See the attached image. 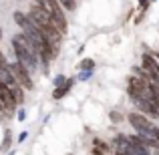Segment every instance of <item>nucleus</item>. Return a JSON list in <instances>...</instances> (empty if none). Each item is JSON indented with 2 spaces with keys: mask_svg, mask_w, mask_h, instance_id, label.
<instances>
[{
  "mask_svg": "<svg viewBox=\"0 0 159 155\" xmlns=\"http://www.w3.org/2000/svg\"><path fill=\"white\" fill-rule=\"evenodd\" d=\"M70 85H73V81H69V85H65V87H54V91H52V99H62L66 93H69V89H70Z\"/></svg>",
  "mask_w": 159,
  "mask_h": 155,
  "instance_id": "obj_9",
  "label": "nucleus"
},
{
  "mask_svg": "<svg viewBox=\"0 0 159 155\" xmlns=\"http://www.w3.org/2000/svg\"><path fill=\"white\" fill-rule=\"evenodd\" d=\"M28 16H30L32 22L39 24L40 28H47V26H51V24H52V20H51V12H48L47 8H43V6H39V4H34V2L30 4Z\"/></svg>",
  "mask_w": 159,
  "mask_h": 155,
  "instance_id": "obj_4",
  "label": "nucleus"
},
{
  "mask_svg": "<svg viewBox=\"0 0 159 155\" xmlns=\"http://www.w3.org/2000/svg\"><path fill=\"white\" fill-rule=\"evenodd\" d=\"M129 145H131V149L137 155H151V147H147V145L139 139L137 133H135V135H129Z\"/></svg>",
  "mask_w": 159,
  "mask_h": 155,
  "instance_id": "obj_7",
  "label": "nucleus"
},
{
  "mask_svg": "<svg viewBox=\"0 0 159 155\" xmlns=\"http://www.w3.org/2000/svg\"><path fill=\"white\" fill-rule=\"evenodd\" d=\"M0 40H2V26H0Z\"/></svg>",
  "mask_w": 159,
  "mask_h": 155,
  "instance_id": "obj_18",
  "label": "nucleus"
},
{
  "mask_svg": "<svg viewBox=\"0 0 159 155\" xmlns=\"http://www.w3.org/2000/svg\"><path fill=\"white\" fill-rule=\"evenodd\" d=\"M12 51H14L16 61L20 62L22 66H26L28 71H36L39 66V52H36V47L30 43L26 34H14L12 36Z\"/></svg>",
  "mask_w": 159,
  "mask_h": 155,
  "instance_id": "obj_1",
  "label": "nucleus"
},
{
  "mask_svg": "<svg viewBox=\"0 0 159 155\" xmlns=\"http://www.w3.org/2000/svg\"><path fill=\"white\" fill-rule=\"evenodd\" d=\"M109 119L115 121V123H119V121H121V113L119 111H111V113H109Z\"/></svg>",
  "mask_w": 159,
  "mask_h": 155,
  "instance_id": "obj_15",
  "label": "nucleus"
},
{
  "mask_svg": "<svg viewBox=\"0 0 159 155\" xmlns=\"http://www.w3.org/2000/svg\"><path fill=\"white\" fill-rule=\"evenodd\" d=\"M157 141H159V127H157Z\"/></svg>",
  "mask_w": 159,
  "mask_h": 155,
  "instance_id": "obj_19",
  "label": "nucleus"
},
{
  "mask_svg": "<svg viewBox=\"0 0 159 155\" xmlns=\"http://www.w3.org/2000/svg\"><path fill=\"white\" fill-rule=\"evenodd\" d=\"M24 117H26V113H24V111H20V113H18V121H22Z\"/></svg>",
  "mask_w": 159,
  "mask_h": 155,
  "instance_id": "obj_17",
  "label": "nucleus"
},
{
  "mask_svg": "<svg viewBox=\"0 0 159 155\" xmlns=\"http://www.w3.org/2000/svg\"><path fill=\"white\" fill-rule=\"evenodd\" d=\"M91 75H93V71H81L77 79H79V81H87V79H89Z\"/></svg>",
  "mask_w": 159,
  "mask_h": 155,
  "instance_id": "obj_14",
  "label": "nucleus"
},
{
  "mask_svg": "<svg viewBox=\"0 0 159 155\" xmlns=\"http://www.w3.org/2000/svg\"><path fill=\"white\" fill-rule=\"evenodd\" d=\"M8 65H10V62H8L6 61V57H4V52L2 51H0V71H2V69H6V66Z\"/></svg>",
  "mask_w": 159,
  "mask_h": 155,
  "instance_id": "obj_16",
  "label": "nucleus"
},
{
  "mask_svg": "<svg viewBox=\"0 0 159 155\" xmlns=\"http://www.w3.org/2000/svg\"><path fill=\"white\" fill-rule=\"evenodd\" d=\"M95 69V61L93 58H83L81 61V71H93Z\"/></svg>",
  "mask_w": 159,
  "mask_h": 155,
  "instance_id": "obj_11",
  "label": "nucleus"
},
{
  "mask_svg": "<svg viewBox=\"0 0 159 155\" xmlns=\"http://www.w3.org/2000/svg\"><path fill=\"white\" fill-rule=\"evenodd\" d=\"M65 85H69L66 77L65 75H57V77H54V87H65Z\"/></svg>",
  "mask_w": 159,
  "mask_h": 155,
  "instance_id": "obj_12",
  "label": "nucleus"
},
{
  "mask_svg": "<svg viewBox=\"0 0 159 155\" xmlns=\"http://www.w3.org/2000/svg\"><path fill=\"white\" fill-rule=\"evenodd\" d=\"M51 20H52V26L57 28L61 34H66L69 22H66V16H65V12H62V8H58V10L51 12Z\"/></svg>",
  "mask_w": 159,
  "mask_h": 155,
  "instance_id": "obj_6",
  "label": "nucleus"
},
{
  "mask_svg": "<svg viewBox=\"0 0 159 155\" xmlns=\"http://www.w3.org/2000/svg\"><path fill=\"white\" fill-rule=\"evenodd\" d=\"M8 147H10V131H6V137H4V143L0 145V149H2V151H6Z\"/></svg>",
  "mask_w": 159,
  "mask_h": 155,
  "instance_id": "obj_13",
  "label": "nucleus"
},
{
  "mask_svg": "<svg viewBox=\"0 0 159 155\" xmlns=\"http://www.w3.org/2000/svg\"><path fill=\"white\" fill-rule=\"evenodd\" d=\"M24 91H26V89H24V87H20V85H14V87H12V95H14V99H16V103H22L24 101Z\"/></svg>",
  "mask_w": 159,
  "mask_h": 155,
  "instance_id": "obj_10",
  "label": "nucleus"
},
{
  "mask_svg": "<svg viewBox=\"0 0 159 155\" xmlns=\"http://www.w3.org/2000/svg\"><path fill=\"white\" fill-rule=\"evenodd\" d=\"M151 2H153V0H151Z\"/></svg>",
  "mask_w": 159,
  "mask_h": 155,
  "instance_id": "obj_20",
  "label": "nucleus"
},
{
  "mask_svg": "<svg viewBox=\"0 0 159 155\" xmlns=\"http://www.w3.org/2000/svg\"><path fill=\"white\" fill-rule=\"evenodd\" d=\"M10 71H12L16 83H18L20 87H24L26 91L34 89V83H32V79H30V71H28L26 66H22L18 61H16V62H10Z\"/></svg>",
  "mask_w": 159,
  "mask_h": 155,
  "instance_id": "obj_3",
  "label": "nucleus"
},
{
  "mask_svg": "<svg viewBox=\"0 0 159 155\" xmlns=\"http://www.w3.org/2000/svg\"><path fill=\"white\" fill-rule=\"evenodd\" d=\"M129 123H131V127L135 129L137 133H145V135H157V127L153 125V121L149 119L147 115H143V113H129Z\"/></svg>",
  "mask_w": 159,
  "mask_h": 155,
  "instance_id": "obj_2",
  "label": "nucleus"
},
{
  "mask_svg": "<svg viewBox=\"0 0 159 155\" xmlns=\"http://www.w3.org/2000/svg\"><path fill=\"white\" fill-rule=\"evenodd\" d=\"M34 4H39V6L47 8L48 12H54L61 8V4H58V0H34Z\"/></svg>",
  "mask_w": 159,
  "mask_h": 155,
  "instance_id": "obj_8",
  "label": "nucleus"
},
{
  "mask_svg": "<svg viewBox=\"0 0 159 155\" xmlns=\"http://www.w3.org/2000/svg\"><path fill=\"white\" fill-rule=\"evenodd\" d=\"M141 69L147 71V73L151 75L153 81H159V61H157L155 54L145 52L143 57H141Z\"/></svg>",
  "mask_w": 159,
  "mask_h": 155,
  "instance_id": "obj_5",
  "label": "nucleus"
}]
</instances>
